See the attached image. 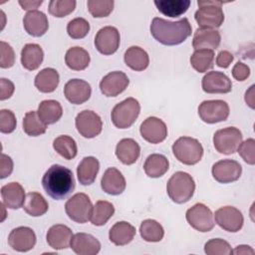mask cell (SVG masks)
<instances>
[{"mask_svg":"<svg viewBox=\"0 0 255 255\" xmlns=\"http://www.w3.org/2000/svg\"><path fill=\"white\" fill-rule=\"evenodd\" d=\"M222 1H210V0H198V10L194 14L195 21L199 28L215 29L220 27L224 21V13L221 5Z\"/></svg>","mask_w":255,"mask_h":255,"instance_id":"obj_4","label":"cell"},{"mask_svg":"<svg viewBox=\"0 0 255 255\" xmlns=\"http://www.w3.org/2000/svg\"><path fill=\"white\" fill-rule=\"evenodd\" d=\"M215 222L223 230L228 232L239 231L244 223L241 211L233 206H223L215 211L213 215Z\"/></svg>","mask_w":255,"mask_h":255,"instance_id":"obj_12","label":"cell"},{"mask_svg":"<svg viewBox=\"0 0 255 255\" xmlns=\"http://www.w3.org/2000/svg\"><path fill=\"white\" fill-rule=\"evenodd\" d=\"M114 205L106 200H99L93 206L91 215V222L95 226H102L108 222V220L114 215Z\"/></svg>","mask_w":255,"mask_h":255,"instance_id":"obj_38","label":"cell"},{"mask_svg":"<svg viewBox=\"0 0 255 255\" xmlns=\"http://www.w3.org/2000/svg\"><path fill=\"white\" fill-rule=\"evenodd\" d=\"M232 76L236 81L243 82L250 76V68L242 62H238L232 69Z\"/></svg>","mask_w":255,"mask_h":255,"instance_id":"obj_49","label":"cell"},{"mask_svg":"<svg viewBox=\"0 0 255 255\" xmlns=\"http://www.w3.org/2000/svg\"><path fill=\"white\" fill-rule=\"evenodd\" d=\"M189 0H159L154 1L157 10L168 17L175 18L184 14L190 6Z\"/></svg>","mask_w":255,"mask_h":255,"instance_id":"obj_36","label":"cell"},{"mask_svg":"<svg viewBox=\"0 0 255 255\" xmlns=\"http://www.w3.org/2000/svg\"><path fill=\"white\" fill-rule=\"evenodd\" d=\"M212 176L219 183H230L239 179L242 166L233 159H222L212 165Z\"/></svg>","mask_w":255,"mask_h":255,"instance_id":"obj_14","label":"cell"},{"mask_svg":"<svg viewBox=\"0 0 255 255\" xmlns=\"http://www.w3.org/2000/svg\"><path fill=\"white\" fill-rule=\"evenodd\" d=\"M169 168V161L163 155L159 153H152L148 155L143 164L144 172L151 178H157L162 176Z\"/></svg>","mask_w":255,"mask_h":255,"instance_id":"obj_33","label":"cell"},{"mask_svg":"<svg viewBox=\"0 0 255 255\" xmlns=\"http://www.w3.org/2000/svg\"><path fill=\"white\" fill-rule=\"evenodd\" d=\"M100 169V162L94 156L84 157L77 167V175L82 185H90L96 180Z\"/></svg>","mask_w":255,"mask_h":255,"instance_id":"obj_28","label":"cell"},{"mask_svg":"<svg viewBox=\"0 0 255 255\" xmlns=\"http://www.w3.org/2000/svg\"><path fill=\"white\" fill-rule=\"evenodd\" d=\"M198 115L206 124L224 122L229 117V106L222 100L203 101L198 107Z\"/></svg>","mask_w":255,"mask_h":255,"instance_id":"obj_10","label":"cell"},{"mask_svg":"<svg viewBox=\"0 0 255 255\" xmlns=\"http://www.w3.org/2000/svg\"><path fill=\"white\" fill-rule=\"evenodd\" d=\"M233 251V254H254V250L248 245H239Z\"/></svg>","mask_w":255,"mask_h":255,"instance_id":"obj_54","label":"cell"},{"mask_svg":"<svg viewBox=\"0 0 255 255\" xmlns=\"http://www.w3.org/2000/svg\"><path fill=\"white\" fill-rule=\"evenodd\" d=\"M47 125L39 118L37 112L31 111L26 113L23 119V130L30 136H38L46 132Z\"/></svg>","mask_w":255,"mask_h":255,"instance_id":"obj_41","label":"cell"},{"mask_svg":"<svg viewBox=\"0 0 255 255\" xmlns=\"http://www.w3.org/2000/svg\"><path fill=\"white\" fill-rule=\"evenodd\" d=\"M73 238L72 230L64 224H56L50 227L47 232L46 239L50 247L56 250H62L71 246Z\"/></svg>","mask_w":255,"mask_h":255,"instance_id":"obj_22","label":"cell"},{"mask_svg":"<svg viewBox=\"0 0 255 255\" xmlns=\"http://www.w3.org/2000/svg\"><path fill=\"white\" fill-rule=\"evenodd\" d=\"M1 197L3 204L10 209L23 207L26 199L23 186L18 182H10L1 187Z\"/></svg>","mask_w":255,"mask_h":255,"instance_id":"obj_24","label":"cell"},{"mask_svg":"<svg viewBox=\"0 0 255 255\" xmlns=\"http://www.w3.org/2000/svg\"><path fill=\"white\" fill-rule=\"evenodd\" d=\"M242 142L241 131L234 127L218 129L213 135V145L222 154H232L237 151Z\"/></svg>","mask_w":255,"mask_h":255,"instance_id":"obj_8","label":"cell"},{"mask_svg":"<svg viewBox=\"0 0 255 255\" xmlns=\"http://www.w3.org/2000/svg\"><path fill=\"white\" fill-rule=\"evenodd\" d=\"M126 185L125 176L116 167L108 168L101 179L102 189L111 195H119L123 193L126 189Z\"/></svg>","mask_w":255,"mask_h":255,"instance_id":"obj_23","label":"cell"},{"mask_svg":"<svg viewBox=\"0 0 255 255\" xmlns=\"http://www.w3.org/2000/svg\"><path fill=\"white\" fill-rule=\"evenodd\" d=\"M120 32L116 27L106 26L100 29L95 37L96 49L103 55H112L119 49Z\"/></svg>","mask_w":255,"mask_h":255,"instance_id":"obj_13","label":"cell"},{"mask_svg":"<svg viewBox=\"0 0 255 255\" xmlns=\"http://www.w3.org/2000/svg\"><path fill=\"white\" fill-rule=\"evenodd\" d=\"M135 228L127 221L115 223L109 231V238L117 246H124L131 242L135 235Z\"/></svg>","mask_w":255,"mask_h":255,"instance_id":"obj_27","label":"cell"},{"mask_svg":"<svg viewBox=\"0 0 255 255\" xmlns=\"http://www.w3.org/2000/svg\"><path fill=\"white\" fill-rule=\"evenodd\" d=\"M140 135L150 143H159L167 136V128L164 122L156 117L145 119L139 128Z\"/></svg>","mask_w":255,"mask_h":255,"instance_id":"obj_15","label":"cell"},{"mask_svg":"<svg viewBox=\"0 0 255 255\" xmlns=\"http://www.w3.org/2000/svg\"><path fill=\"white\" fill-rule=\"evenodd\" d=\"M221 41L220 33L215 29L197 28L193 35L192 47L195 50L208 49L215 50L218 48Z\"/></svg>","mask_w":255,"mask_h":255,"instance_id":"obj_25","label":"cell"},{"mask_svg":"<svg viewBox=\"0 0 255 255\" xmlns=\"http://www.w3.org/2000/svg\"><path fill=\"white\" fill-rule=\"evenodd\" d=\"M0 84H1L0 100L4 101V100L9 99L14 93V90H15L14 84L10 80H7L5 78L0 79Z\"/></svg>","mask_w":255,"mask_h":255,"instance_id":"obj_51","label":"cell"},{"mask_svg":"<svg viewBox=\"0 0 255 255\" xmlns=\"http://www.w3.org/2000/svg\"><path fill=\"white\" fill-rule=\"evenodd\" d=\"M17 121L15 115L10 110L0 111V131L2 133H10L16 128Z\"/></svg>","mask_w":255,"mask_h":255,"instance_id":"obj_47","label":"cell"},{"mask_svg":"<svg viewBox=\"0 0 255 255\" xmlns=\"http://www.w3.org/2000/svg\"><path fill=\"white\" fill-rule=\"evenodd\" d=\"M90 31L89 22L81 17L71 20L67 25L68 35L72 39H82L85 38Z\"/></svg>","mask_w":255,"mask_h":255,"instance_id":"obj_44","label":"cell"},{"mask_svg":"<svg viewBox=\"0 0 255 255\" xmlns=\"http://www.w3.org/2000/svg\"><path fill=\"white\" fill-rule=\"evenodd\" d=\"M25 31L33 37L43 36L49 28L48 18L42 11L34 10L27 12L23 18Z\"/></svg>","mask_w":255,"mask_h":255,"instance_id":"obj_21","label":"cell"},{"mask_svg":"<svg viewBox=\"0 0 255 255\" xmlns=\"http://www.w3.org/2000/svg\"><path fill=\"white\" fill-rule=\"evenodd\" d=\"M37 114L45 125H52L61 119L63 109L58 101L45 100L40 103Z\"/></svg>","mask_w":255,"mask_h":255,"instance_id":"obj_32","label":"cell"},{"mask_svg":"<svg viewBox=\"0 0 255 255\" xmlns=\"http://www.w3.org/2000/svg\"><path fill=\"white\" fill-rule=\"evenodd\" d=\"M128 76L120 71H114L106 75L100 82V90L106 97H117L128 86Z\"/></svg>","mask_w":255,"mask_h":255,"instance_id":"obj_17","label":"cell"},{"mask_svg":"<svg viewBox=\"0 0 255 255\" xmlns=\"http://www.w3.org/2000/svg\"><path fill=\"white\" fill-rule=\"evenodd\" d=\"M126 65L133 71H143L148 67L149 57L148 54L138 46L129 47L124 55Z\"/></svg>","mask_w":255,"mask_h":255,"instance_id":"obj_30","label":"cell"},{"mask_svg":"<svg viewBox=\"0 0 255 255\" xmlns=\"http://www.w3.org/2000/svg\"><path fill=\"white\" fill-rule=\"evenodd\" d=\"M188 224L199 232H209L214 227L212 211L203 203H196L185 213Z\"/></svg>","mask_w":255,"mask_h":255,"instance_id":"obj_9","label":"cell"},{"mask_svg":"<svg viewBox=\"0 0 255 255\" xmlns=\"http://www.w3.org/2000/svg\"><path fill=\"white\" fill-rule=\"evenodd\" d=\"M204 252L207 255H231V254H233L230 244L221 238H214V239L207 241L204 245Z\"/></svg>","mask_w":255,"mask_h":255,"instance_id":"obj_45","label":"cell"},{"mask_svg":"<svg viewBox=\"0 0 255 255\" xmlns=\"http://www.w3.org/2000/svg\"><path fill=\"white\" fill-rule=\"evenodd\" d=\"M49 208V204L44 196L39 192H29L23 204L24 211L33 217L44 215Z\"/></svg>","mask_w":255,"mask_h":255,"instance_id":"obj_35","label":"cell"},{"mask_svg":"<svg viewBox=\"0 0 255 255\" xmlns=\"http://www.w3.org/2000/svg\"><path fill=\"white\" fill-rule=\"evenodd\" d=\"M172 152L175 158L181 163L193 165L201 160L203 147L196 138L181 136L173 142Z\"/></svg>","mask_w":255,"mask_h":255,"instance_id":"obj_5","label":"cell"},{"mask_svg":"<svg viewBox=\"0 0 255 255\" xmlns=\"http://www.w3.org/2000/svg\"><path fill=\"white\" fill-rule=\"evenodd\" d=\"M113 0H89L87 2L89 12L95 18L109 16L114 9Z\"/></svg>","mask_w":255,"mask_h":255,"instance_id":"obj_43","label":"cell"},{"mask_svg":"<svg viewBox=\"0 0 255 255\" xmlns=\"http://www.w3.org/2000/svg\"><path fill=\"white\" fill-rule=\"evenodd\" d=\"M0 52H1V60H0V67L2 69L11 68L15 63V53L12 47L4 42H0Z\"/></svg>","mask_w":255,"mask_h":255,"instance_id":"obj_48","label":"cell"},{"mask_svg":"<svg viewBox=\"0 0 255 255\" xmlns=\"http://www.w3.org/2000/svg\"><path fill=\"white\" fill-rule=\"evenodd\" d=\"M253 90H254V86H251L249 91H247L245 93V102L247 103V105L251 108L254 109V97H253Z\"/></svg>","mask_w":255,"mask_h":255,"instance_id":"obj_55","label":"cell"},{"mask_svg":"<svg viewBox=\"0 0 255 255\" xmlns=\"http://www.w3.org/2000/svg\"><path fill=\"white\" fill-rule=\"evenodd\" d=\"M13 171V160L7 154L1 153L0 159V177L3 179L9 176Z\"/></svg>","mask_w":255,"mask_h":255,"instance_id":"obj_50","label":"cell"},{"mask_svg":"<svg viewBox=\"0 0 255 255\" xmlns=\"http://www.w3.org/2000/svg\"><path fill=\"white\" fill-rule=\"evenodd\" d=\"M46 193L55 200L66 198L75 188V178L71 169L54 164L48 168L42 178Z\"/></svg>","mask_w":255,"mask_h":255,"instance_id":"obj_2","label":"cell"},{"mask_svg":"<svg viewBox=\"0 0 255 255\" xmlns=\"http://www.w3.org/2000/svg\"><path fill=\"white\" fill-rule=\"evenodd\" d=\"M195 182L192 176L184 171H176L168 179L166 191L169 198L178 204L187 202L193 196Z\"/></svg>","mask_w":255,"mask_h":255,"instance_id":"obj_3","label":"cell"},{"mask_svg":"<svg viewBox=\"0 0 255 255\" xmlns=\"http://www.w3.org/2000/svg\"><path fill=\"white\" fill-rule=\"evenodd\" d=\"M44 59V52L40 45L29 43L26 44L21 51V64L29 71L37 70Z\"/></svg>","mask_w":255,"mask_h":255,"instance_id":"obj_29","label":"cell"},{"mask_svg":"<svg viewBox=\"0 0 255 255\" xmlns=\"http://www.w3.org/2000/svg\"><path fill=\"white\" fill-rule=\"evenodd\" d=\"M54 149L65 159H73L76 157L78 147L75 139L69 135H60L53 141Z\"/></svg>","mask_w":255,"mask_h":255,"instance_id":"obj_40","label":"cell"},{"mask_svg":"<svg viewBox=\"0 0 255 255\" xmlns=\"http://www.w3.org/2000/svg\"><path fill=\"white\" fill-rule=\"evenodd\" d=\"M140 154L138 143L132 138H123L116 146V155L121 162L127 165L134 163Z\"/></svg>","mask_w":255,"mask_h":255,"instance_id":"obj_26","label":"cell"},{"mask_svg":"<svg viewBox=\"0 0 255 255\" xmlns=\"http://www.w3.org/2000/svg\"><path fill=\"white\" fill-rule=\"evenodd\" d=\"M214 52L208 49L195 50L190 56V64L198 73H205L213 68Z\"/></svg>","mask_w":255,"mask_h":255,"instance_id":"obj_37","label":"cell"},{"mask_svg":"<svg viewBox=\"0 0 255 255\" xmlns=\"http://www.w3.org/2000/svg\"><path fill=\"white\" fill-rule=\"evenodd\" d=\"M192 32V27L187 18L178 21H168L155 17L150 24L152 37L162 45L174 46L183 43Z\"/></svg>","mask_w":255,"mask_h":255,"instance_id":"obj_1","label":"cell"},{"mask_svg":"<svg viewBox=\"0 0 255 255\" xmlns=\"http://www.w3.org/2000/svg\"><path fill=\"white\" fill-rule=\"evenodd\" d=\"M239 155L245 162L253 165L255 163V140L254 138H247L242 141L237 149Z\"/></svg>","mask_w":255,"mask_h":255,"instance_id":"obj_46","label":"cell"},{"mask_svg":"<svg viewBox=\"0 0 255 255\" xmlns=\"http://www.w3.org/2000/svg\"><path fill=\"white\" fill-rule=\"evenodd\" d=\"M68 217L77 223H86L91 219L93 204L86 193H76L65 204Z\"/></svg>","mask_w":255,"mask_h":255,"instance_id":"obj_7","label":"cell"},{"mask_svg":"<svg viewBox=\"0 0 255 255\" xmlns=\"http://www.w3.org/2000/svg\"><path fill=\"white\" fill-rule=\"evenodd\" d=\"M141 238L146 242H159L164 235L163 227L153 219H145L139 226Z\"/></svg>","mask_w":255,"mask_h":255,"instance_id":"obj_39","label":"cell"},{"mask_svg":"<svg viewBox=\"0 0 255 255\" xmlns=\"http://www.w3.org/2000/svg\"><path fill=\"white\" fill-rule=\"evenodd\" d=\"M91 58L89 53L82 47L70 48L65 56V63L68 68L74 71L85 70L90 64Z\"/></svg>","mask_w":255,"mask_h":255,"instance_id":"obj_34","label":"cell"},{"mask_svg":"<svg viewBox=\"0 0 255 255\" xmlns=\"http://www.w3.org/2000/svg\"><path fill=\"white\" fill-rule=\"evenodd\" d=\"M234 56L228 51H220L216 57V65L220 68H228L233 62Z\"/></svg>","mask_w":255,"mask_h":255,"instance_id":"obj_52","label":"cell"},{"mask_svg":"<svg viewBox=\"0 0 255 255\" xmlns=\"http://www.w3.org/2000/svg\"><path fill=\"white\" fill-rule=\"evenodd\" d=\"M42 3H43L42 0H40V1H21L20 0L19 1V4L21 5L22 9L28 10L29 12L36 10Z\"/></svg>","mask_w":255,"mask_h":255,"instance_id":"obj_53","label":"cell"},{"mask_svg":"<svg viewBox=\"0 0 255 255\" xmlns=\"http://www.w3.org/2000/svg\"><path fill=\"white\" fill-rule=\"evenodd\" d=\"M140 112V106L134 98H128L117 104L111 114L112 122L118 128H128L133 125Z\"/></svg>","mask_w":255,"mask_h":255,"instance_id":"obj_6","label":"cell"},{"mask_svg":"<svg viewBox=\"0 0 255 255\" xmlns=\"http://www.w3.org/2000/svg\"><path fill=\"white\" fill-rule=\"evenodd\" d=\"M9 246L18 252H27L36 244V234L30 227L20 226L14 228L8 236Z\"/></svg>","mask_w":255,"mask_h":255,"instance_id":"obj_16","label":"cell"},{"mask_svg":"<svg viewBox=\"0 0 255 255\" xmlns=\"http://www.w3.org/2000/svg\"><path fill=\"white\" fill-rule=\"evenodd\" d=\"M60 77L58 72L53 68L41 70L35 77V87L41 93H52L59 85Z\"/></svg>","mask_w":255,"mask_h":255,"instance_id":"obj_31","label":"cell"},{"mask_svg":"<svg viewBox=\"0 0 255 255\" xmlns=\"http://www.w3.org/2000/svg\"><path fill=\"white\" fill-rule=\"evenodd\" d=\"M75 125L78 132L86 138H93L99 135L103 128L100 116L89 110H85L77 115Z\"/></svg>","mask_w":255,"mask_h":255,"instance_id":"obj_11","label":"cell"},{"mask_svg":"<svg viewBox=\"0 0 255 255\" xmlns=\"http://www.w3.org/2000/svg\"><path fill=\"white\" fill-rule=\"evenodd\" d=\"M92 94L90 84L81 79H72L68 81L64 87V95L66 99L74 105H81L87 102Z\"/></svg>","mask_w":255,"mask_h":255,"instance_id":"obj_19","label":"cell"},{"mask_svg":"<svg viewBox=\"0 0 255 255\" xmlns=\"http://www.w3.org/2000/svg\"><path fill=\"white\" fill-rule=\"evenodd\" d=\"M201 87L207 94H227L232 90V83L224 73L212 71L204 75Z\"/></svg>","mask_w":255,"mask_h":255,"instance_id":"obj_18","label":"cell"},{"mask_svg":"<svg viewBox=\"0 0 255 255\" xmlns=\"http://www.w3.org/2000/svg\"><path fill=\"white\" fill-rule=\"evenodd\" d=\"M74 0H52L49 2V13L57 18H63L71 14L76 8Z\"/></svg>","mask_w":255,"mask_h":255,"instance_id":"obj_42","label":"cell"},{"mask_svg":"<svg viewBox=\"0 0 255 255\" xmlns=\"http://www.w3.org/2000/svg\"><path fill=\"white\" fill-rule=\"evenodd\" d=\"M70 247L78 255H96L100 252L101 243L93 235L80 232L73 235Z\"/></svg>","mask_w":255,"mask_h":255,"instance_id":"obj_20","label":"cell"}]
</instances>
